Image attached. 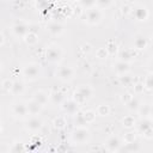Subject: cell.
I'll return each instance as SVG.
<instances>
[{"label": "cell", "mask_w": 153, "mask_h": 153, "mask_svg": "<svg viewBox=\"0 0 153 153\" xmlns=\"http://www.w3.org/2000/svg\"><path fill=\"white\" fill-rule=\"evenodd\" d=\"M82 115H84V117H85V120H86L87 123H92L94 121V118H96V111H92V110L84 111Z\"/></svg>", "instance_id": "31"}, {"label": "cell", "mask_w": 153, "mask_h": 153, "mask_svg": "<svg viewBox=\"0 0 153 153\" xmlns=\"http://www.w3.org/2000/svg\"><path fill=\"white\" fill-rule=\"evenodd\" d=\"M32 99H35L36 102H38L43 108L48 104V102L50 100V94H48L45 91H43V90H38V91H36L35 93H33V96H32Z\"/></svg>", "instance_id": "14"}, {"label": "cell", "mask_w": 153, "mask_h": 153, "mask_svg": "<svg viewBox=\"0 0 153 153\" xmlns=\"http://www.w3.org/2000/svg\"><path fill=\"white\" fill-rule=\"evenodd\" d=\"M114 4V0H97V7L100 10H106Z\"/></svg>", "instance_id": "30"}, {"label": "cell", "mask_w": 153, "mask_h": 153, "mask_svg": "<svg viewBox=\"0 0 153 153\" xmlns=\"http://www.w3.org/2000/svg\"><path fill=\"white\" fill-rule=\"evenodd\" d=\"M149 118L153 120V104H152L151 108H149Z\"/></svg>", "instance_id": "41"}, {"label": "cell", "mask_w": 153, "mask_h": 153, "mask_svg": "<svg viewBox=\"0 0 153 153\" xmlns=\"http://www.w3.org/2000/svg\"><path fill=\"white\" fill-rule=\"evenodd\" d=\"M74 75H75V69L73 67H71V66H61L56 71L57 79L63 81V82H68V81L73 80Z\"/></svg>", "instance_id": "6"}, {"label": "cell", "mask_w": 153, "mask_h": 153, "mask_svg": "<svg viewBox=\"0 0 153 153\" xmlns=\"http://www.w3.org/2000/svg\"><path fill=\"white\" fill-rule=\"evenodd\" d=\"M71 137H72V141L76 145H84V143H87L90 137H91V134H90V130L86 128V127H75L73 129V131L71 133Z\"/></svg>", "instance_id": "2"}, {"label": "cell", "mask_w": 153, "mask_h": 153, "mask_svg": "<svg viewBox=\"0 0 153 153\" xmlns=\"http://www.w3.org/2000/svg\"><path fill=\"white\" fill-rule=\"evenodd\" d=\"M143 90H145L143 82H137V84L134 85V92H135V93H141Z\"/></svg>", "instance_id": "40"}, {"label": "cell", "mask_w": 153, "mask_h": 153, "mask_svg": "<svg viewBox=\"0 0 153 153\" xmlns=\"http://www.w3.org/2000/svg\"><path fill=\"white\" fill-rule=\"evenodd\" d=\"M105 48H106V50L109 51V54H114V53L116 51L117 45H116V43H115V42H109V43H108V45H106Z\"/></svg>", "instance_id": "38"}, {"label": "cell", "mask_w": 153, "mask_h": 153, "mask_svg": "<svg viewBox=\"0 0 153 153\" xmlns=\"http://www.w3.org/2000/svg\"><path fill=\"white\" fill-rule=\"evenodd\" d=\"M12 115L17 118H25L29 115V110H27V104L24 102H16L12 105Z\"/></svg>", "instance_id": "9"}, {"label": "cell", "mask_w": 153, "mask_h": 153, "mask_svg": "<svg viewBox=\"0 0 153 153\" xmlns=\"http://www.w3.org/2000/svg\"><path fill=\"white\" fill-rule=\"evenodd\" d=\"M133 14L135 17V19L137 22H145L148 19V16H149V12L148 10L145 7V6H137L134 11H133Z\"/></svg>", "instance_id": "15"}, {"label": "cell", "mask_w": 153, "mask_h": 153, "mask_svg": "<svg viewBox=\"0 0 153 153\" xmlns=\"http://www.w3.org/2000/svg\"><path fill=\"white\" fill-rule=\"evenodd\" d=\"M93 96V88L90 87V86H80L78 87L74 93H73V99L80 105V104H84L85 102L90 100Z\"/></svg>", "instance_id": "3"}, {"label": "cell", "mask_w": 153, "mask_h": 153, "mask_svg": "<svg viewBox=\"0 0 153 153\" xmlns=\"http://www.w3.org/2000/svg\"><path fill=\"white\" fill-rule=\"evenodd\" d=\"M54 127L56 128V129H63L65 127H66V124H67V122H66V118L63 117V116H59V117H56L55 120H54Z\"/></svg>", "instance_id": "29"}, {"label": "cell", "mask_w": 153, "mask_h": 153, "mask_svg": "<svg viewBox=\"0 0 153 153\" xmlns=\"http://www.w3.org/2000/svg\"><path fill=\"white\" fill-rule=\"evenodd\" d=\"M137 129L146 139L153 137V124L151 118H142L137 124Z\"/></svg>", "instance_id": "7"}, {"label": "cell", "mask_w": 153, "mask_h": 153, "mask_svg": "<svg viewBox=\"0 0 153 153\" xmlns=\"http://www.w3.org/2000/svg\"><path fill=\"white\" fill-rule=\"evenodd\" d=\"M131 82H133V79H131L128 74L120 75V84H121V85H123V86H129Z\"/></svg>", "instance_id": "32"}, {"label": "cell", "mask_w": 153, "mask_h": 153, "mask_svg": "<svg viewBox=\"0 0 153 153\" xmlns=\"http://www.w3.org/2000/svg\"><path fill=\"white\" fill-rule=\"evenodd\" d=\"M114 71H115L118 75L128 74V73H129V71H130V63H129V62H127V61L120 60V61H117V62L114 65Z\"/></svg>", "instance_id": "13"}, {"label": "cell", "mask_w": 153, "mask_h": 153, "mask_svg": "<svg viewBox=\"0 0 153 153\" xmlns=\"http://www.w3.org/2000/svg\"><path fill=\"white\" fill-rule=\"evenodd\" d=\"M23 151H24V143L23 142H16V143H13V146L11 148V152H14V153L23 152Z\"/></svg>", "instance_id": "35"}, {"label": "cell", "mask_w": 153, "mask_h": 153, "mask_svg": "<svg viewBox=\"0 0 153 153\" xmlns=\"http://www.w3.org/2000/svg\"><path fill=\"white\" fill-rule=\"evenodd\" d=\"M135 124H136L135 118H134L133 116H130V115L124 116L123 120H122V126H123L124 128H127V129H131V128H134Z\"/></svg>", "instance_id": "23"}, {"label": "cell", "mask_w": 153, "mask_h": 153, "mask_svg": "<svg viewBox=\"0 0 153 153\" xmlns=\"http://www.w3.org/2000/svg\"><path fill=\"white\" fill-rule=\"evenodd\" d=\"M24 41L26 42V44H29V45H33V44H36L37 42H38V36L35 33V32H29L25 37H24Z\"/></svg>", "instance_id": "25"}, {"label": "cell", "mask_w": 153, "mask_h": 153, "mask_svg": "<svg viewBox=\"0 0 153 153\" xmlns=\"http://www.w3.org/2000/svg\"><path fill=\"white\" fill-rule=\"evenodd\" d=\"M42 128H43V121L41 117H38V115H32L25 123V129L31 133L39 131Z\"/></svg>", "instance_id": "8"}, {"label": "cell", "mask_w": 153, "mask_h": 153, "mask_svg": "<svg viewBox=\"0 0 153 153\" xmlns=\"http://www.w3.org/2000/svg\"><path fill=\"white\" fill-rule=\"evenodd\" d=\"M121 146H122L121 139L116 135H111L110 137H108L105 142V147L109 152H118L121 149Z\"/></svg>", "instance_id": "12"}, {"label": "cell", "mask_w": 153, "mask_h": 153, "mask_svg": "<svg viewBox=\"0 0 153 153\" xmlns=\"http://www.w3.org/2000/svg\"><path fill=\"white\" fill-rule=\"evenodd\" d=\"M86 124H88L82 115V112H78L74 115V126L75 127H86Z\"/></svg>", "instance_id": "24"}, {"label": "cell", "mask_w": 153, "mask_h": 153, "mask_svg": "<svg viewBox=\"0 0 153 153\" xmlns=\"http://www.w3.org/2000/svg\"><path fill=\"white\" fill-rule=\"evenodd\" d=\"M50 94V102L54 104V105H61L65 100H66V96L62 91L60 90H55L53 92L49 93Z\"/></svg>", "instance_id": "16"}, {"label": "cell", "mask_w": 153, "mask_h": 153, "mask_svg": "<svg viewBox=\"0 0 153 153\" xmlns=\"http://www.w3.org/2000/svg\"><path fill=\"white\" fill-rule=\"evenodd\" d=\"M134 141H135V133L129 131L124 135V143H130V142H134Z\"/></svg>", "instance_id": "36"}, {"label": "cell", "mask_w": 153, "mask_h": 153, "mask_svg": "<svg viewBox=\"0 0 153 153\" xmlns=\"http://www.w3.org/2000/svg\"><path fill=\"white\" fill-rule=\"evenodd\" d=\"M110 114V106L106 104H100L97 108V115L98 116H108Z\"/></svg>", "instance_id": "28"}, {"label": "cell", "mask_w": 153, "mask_h": 153, "mask_svg": "<svg viewBox=\"0 0 153 153\" xmlns=\"http://www.w3.org/2000/svg\"><path fill=\"white\" fill-rule=\"evenodd\" d=\"M96 55L98 59H106V56L109 55V51L106 50V48H99L96 51Z\"/></svg>", "instance_id": "34"}, {"label": "cell", "mask_w": 153, "mask_h": 153, "mask_svg": "<svg viewBox=\"0 0 153 153\" xmlns=\"http://www.w3.org/2000/svg\"><path fill=\"white\" fill-rule=\"evenodd\" d=\"M85 17H86V23L88 25H98L103 19V12L100 8H98L96 6L90 10H86Z\"/></svg>", "instance_id": "5"}, {"label": "cell", "mask_w": 153, "mask_h": 153, "mask_svg": "<svg viewBox=\"0 0 153 153\" xmlns=\"http://www.w3.org/2000/svg\"><path fill=\"white\" fill-rule=\"evenodd\" d=\"M126 146H127V149L128 151H139L140 149V147L137 146V142L136 141L130 142V143H126Z\"/></svg>", "instance_id": "39"}, {"label": "cell", "mask_w": 153, "mask_h": 153, "mask_svg": "<svg viewBox=\"0 0 153 153\" xmlns=\"http://www.w3.org/2000/svg\"><path fill=\"white\" fill-rule=\"evenodd\" d=\"M12 85H13V81H11L10 79H5V80L2 81V88H4L5 91H8V92H10Z\"/></svg>", "instance_id": "37"}, {"label": "cell", "mask_w": 153, "mask_h": 153, "mask_svg": "<svg viewBox=\"0 0 153 153\" xmlns=\"http://www.w3.org/2000/svg\"><path fill=\"white\" fill-rule=\"evenodd\" d=\"M135 59V54L133 53V50L130 49H127V50H122L120 53V60H123V61H127V62H130L131 60Z\"/></svg>", "instance_id": "21"}, {"label": "cell", "mask_w": 153, "mask_h": 153, "mask_svg": "<svg viewBox=\"0 0 153 153\" xmlns=\"http://www.w3.org/2000/svg\"><path fill=\"white\" fill-rule=\"evenodd\" d=\"M63 56V50L60 45L57 44H50L48 48H47V51H45V59L48 62L50 63H57L61 61Z\"/></svg>", "instance_id": "4"}, {"label": "cell", "mask_w": 153, "mask_h": 153, "mask_svg": "<svg viewBox=\"0 0 153 153\" xmlns=\"http://www.w3.org/2000/svg\"><path fill=\"white\" fill-rule=\"evenodd\" d=\"M24 91H25V82L24 81H22V80H16V81H13V85H12V87H11V93L13 94V96H22L23 93H24Z\"/></svg>", "instance_id": "18"}, {"label": "cell", "mask_w": 153, "mask_h": 153, "mask_svg": "<svg viewBox=\"0 0 153 153\" xmlns=\"http://www.w3.org/2000/svg\"><path fill=\"white\" fill-rule=\"evenodd\" d=\"M126 105H127V108H128L129 110H139L141 103H140L139 98L134 96V97H131V98L126 103Z\"/></svg>", "instance_id": "22"}, {"label": "cell", "mask_w": 153, "mask_h": 153, "mask_svg": "<svg viewBox=\"0 0 153 153\" xmlns=\"http://www.w3.org/2000/svg\"><path fill=\"white\" fill-rule=\"evenodd\" d=\"M60 106H61L62 111H63L66 115L74 116L75 114L79 112V104H78L73 98H72V99H66Z\"/></svg>", "instance_id": "10"}, {"label": "cell", "mask_w": 153, "mask_h": 153, "mask_svg": "<svg viewBox=\"0 0 153 153\" xmlns=\"http://www.w3.org/2000/svg\"><path fill=\"white\" fill-rule=\"evenodd\" d=\"M143 86H145L146 90H153V72L148 73V74L145 76Z\"/></svg>", "instance_id": "26"}, {"label": "cell", "mask_w": 153, "mask_h": 153, "mask_svg": "<svg viewBox=\"0 0 153 153\" xmlns=\"http://www.w3.org/2000/svg\"><path fill=\"white\" fill-rule=\"evenodd\" d=\"M79 4L86 11V10L92 8V7H96L97 6V0H80Z\"/></svg>", "instance_id": "27"}, {"label": "cell", "mask_w": 153, "mask_h": 153, "mask_svg": "<svg viewBox=\"0 0 153 153\" xmlns=\"http://www.w3.org/2000/svg\"><path fill=\"white\" fill-rule=\"evenodd\" d=\"M69 1H74L75 2V1H80V0H69Z\"/></svg>", "instance_id": "43"}, {"label": "cell", "mask_w": 153, "mask_h": 153, "mask_svg": "<svg viewBox=\"0 0 153 153\" xmlns=\"http://www.w3.org/2000/svg\"><path fill=\"white\" fill-rule=\"evenodd\" d=\"M27 104V110H29V115H38L39 112H41V110L43 109V106L38 103V102H36L35 99H31L30 102H27L26 103Z\"/></svg>", "instance_id": "20"}, {"label": "cell", "mask_w": 153, "mask_h": 153, "mask_svg": "<svg viewBox=\"0 0 153 153\" xmlns=\"http://www.w3.org/2000/svg\"><path fill=\"white\" fill-rule=\"evenodd\" d=\"M22 74H23L24 80H26V81H35V80H37L41 76L42 68H41V66L38 63L30 62V63H27V65H25L23 67Z\"/></svg>", "instance_id": "1"}, {"label": "cell", "mask_w": 153, "mask_h": 153, "mask_svg": "<svg viewBox=\"0 0 153 153\" xmlns=\"http://www.w3.org/2000/svg\"><path fill=\"white\" fill-rule=\"evenodd\" d=\"M47 30L48 32L51 35V36H60L62 32H63V25L57 23V22H53V23H49L47 25Z\"/></svg>", "instance_id": "17"}, {"label": "cell", "mask_w": 153, "mask_h": 153, "mask_svg": "<svg viewBox=\"0 0 153 153\" xmlns=\"http://www.w3.org/2000/svg\"><path fill=\"white\" fill-rule=\"evenodd\" d=\"M29 32H30L29 25H27L26 23H24V22H17V23L12 26V33H13L16 37L24 38Z\"/></svg>", "instance_id": "11"}, {"label": "cell", "mask_w": 153, "mask_h": 153, "mask_svg": "<svg viewBox=\"0 0 153 153\" xmlns=\"http://www.w3.org/2000/svg\"><path fill=\"white\" fill-rule=\"evenodd\" d=\"M152 72H153V62H152Z\"/></svg>", "instance_id": "44"}, {"label": "cell", "mask_w": 153, "mask_h": 153, "mask_svg": "<svg viewBox=\"0 0 153 153\" xmlns=\"http://www.w3.org/2000/svg\"><path fill=\"white\" fill-rule=\"evenodd\" d=\"M129 2H134V1H136V0H128Z\"/></svg>", "instance_id": "42"}, {"label": "cell", "mask_w": 153, "mask_h": 153, "mask_svg": "<svg viewBox=\"0 0 153 153\" xmlns=\"http://www.w3.org/2000/svg\"><path fill=\"white\" fill-rule=\"evenodd\" d=\"M49 0H35V6L38 10H44L48 7Z\"/></svg>", "instance_id": "33"}, {"label": "cell", "mask_w": 153, "mask_h": 153, "mask_svg": "<svg viewBox=\"0 0 153 153\" xmlns=\"http://www.w3.org/2000/svg\"><path fill=\"white\" fill-rule=\"evenodd\" d=\"M133 45H134V48L137 49V50H143V49L147 48L148 41H147V38H146L143 35H137V36L134 38Z\"/></svg>", "instance_id": "19"}]
</instances>
